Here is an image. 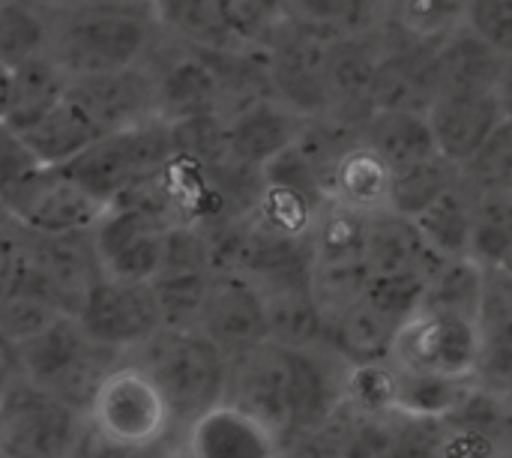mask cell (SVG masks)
<instances>
[{
	"label": "cell",
	"instance_id": "45",
	"mask_svg": "<svg viewBox=\"0 0 512 458\" xmlns=\"http://www.w3.org/2000/svg\"><path fill=\"white\" fill-rule=\"evenodd\" d=\"M345 411L360 420H390L396 414V369L393 363L351 366Z\"/></svg>",
	"mask_w": 512,
	"mask_h": 458
},
{
	"label": "cell",
	"instance_id": "18",
	"mask_svg": "<svg viewBox=\"0 0 512 458\" xmlns=\"http://www.w3.org/2000/svg\"><path fill=\"white\" fill-rule=\"evenodd\" d=\"M438 153L462 168L504 123L495 93H438L426 111Z\"/></svg>",
	"mask_w": 512,
	"mask_h": 458
},
{
	"label": "cell",
	"instance_id": "14",
	"mask_svg": "<svg viewBox=\"0 0 512 458\" xmlns=\"http://www.w3.org/2000/svg\"><path fill=\"white\" fill-rule=\"evenodd\" d=\"M285 357L291 378V426L285 441H291L321 432L345 411L351 366L330 345L315 351H285Z\"/></svg>",
	"mask_w": 512,
	"mask_h": 458
},
{
	"label": "cell",
	"instance_id": "4",
	"mask_svg": "<svg viewBox=\"0 0 512 458\" xmlns=\"http://www.w3.org/2000/svg\"><path fill=\"white\" fill-rule=\"evenodd\" d=\"M174 162L171 126L150 120L123 132L102 135L81 156L66 162L60 171L99 207H111L117 198L162 174Z\"/></svg>",
	"mask_w": 512,
	"mask_h": 458
},
{
	"label": "cell",
	"instance_id": "24",
	"mask_svg": "<svg viewBox=\"0 0 512 458\" xmlns=\"http://www.w3.org/2000/svg\"><path fill=\"white\" fill-rule=\"evenodd\" d=\"M69 84L72 78L48 54L18 63L15 69H9V93L0 120L18 135L33 129L66 99Z\"/></svg>",
	"mask_w": 512,
	"mask_h": 458
},
{
	"label": "cell",
	"instance_id": "1",
	"mask_svg": "<svg viewBox=\"0 0 512 458\" xmlns=\"http://www.w3.org/2000/svg\"><path fill=\"white\" fill-rule=\"evenodd\" d=\"M159 36L153 3H54L45 54L78 81L147 63Z\"/></svg>",
	"mask_w": 512,
	"mask_h": 458
},
{
	"label": "cell",
	"instance_id": "19",
	"mask_svg": "<svg viewBox=\"0 0 512 458\" xmlns=\"http://www.w3.org/2000/svg\"><path fill=\"white\" fill-rule=\"evenodd\" d=\"M150 66L156 69V117L162 123L174 126L195 117H222L219 81L195 51L177 45L168 60Z\"/></svg>",
	"mask_w": 512,
	"mask_h": 458
},
{
	"label": "cell",
	"instance_id": "46",
	"mask_svg": "<svg viewBox=\"0 0 512 458\" xmlns=\"http://www.w3.org/2000/svg\"><path fill=\"white\" fill-rule=\"evenodd\" d=\"M210 270H213L210 234L195 228V225H171L165 231L159 276H171V273H210Z\"/></svg>",
	"mask_w": 512,
	"mask_h": 458
},
{
	"label": "cell",
	"instance_id": "39",
	"mask_svg": "<svg viewBox=\"0 0 512 458\" xmlns=\"http://www.w3.org/2000/svg\"><path fill=\"white\" fill-rule=\"evenodd\" d=\"M51 6L39 3H0V66L18 63L48 51Z\"/></svg>",
	"mask_w": 512,
	"mask_h": 458
},
{
	"label": "cell",
	"instance_id": "55",
	"mask_svg": "<svg viewBox=\"0 0 512 458\" xmlns=\"http://www.w3.org/2000/svg\"><path fill=\"white\" fill-rule=\"evenodd\" d=\"M498 273H504L507 279H512V252H510V255H507V261H504V267H501Z\"/></svg>",
	"mask_w": 512,
	"mask_h": 458
},
{
	"label": "cell",
	"instance_id": "25",
	"mask_svg": "<svg viewBox=\"0 0 512 458\" xmlns=\"http://www.w3.org/2000/svg\"><path fill=\"white\" fill-rule=\"evenodd\" d=\"M393 171L360 141L351 147L327 180V201L366 219L390 213Z\"/></svg>",
	"mask_w": 512,
	"mask_h": 458
},
{
	"label": "cell",
	"instance_id": "28",
	"mask_svg": "<svg viewBox=\"0 0 512 458\" xmlns=\"http://www.w3.org/2000/svg\"><path fill=\"white\" fill-rule=\"evenodd\" d=\"M507 60L468 27L438 45V93H495Z\"/></svg>",
	"mask_w": 512,
	"mask_h": 458
},
{
	"label": "cell",
	"instance_id": "5",
	"mask_svg": "<svg viewBox=\"0 0 512 458\" xmlns=\"http://www.w3.org/2000/svg\"><path fill=\"white\" fill-rule=\"evenodd\" d=\"M390 363L414 375L477 384V372H480L477 321L438 312V309H420L396 333Z\"/></svg>",
	"mask_w": 512,
	"mask_h": 458
},
{
	"label": "cell",
	"instance_id": "54",
	"mask_svg": "<svg viewBox=\"0 0 512 458\" xmlns=\"http://www.w3.org/2000/svg\"><path fill=\"white\" fill-rule=\"evenodd\" d=\"M498 102H501L504 120L512 126V60L507 63L504 75H501V84H498Z\"/></svg>",
	"mask_w": 512,
	"mask_h": 458
},
{
	"label": "cell",
	"instance_id": "11",
	"mask_svg": "<svg viewBox=\"0 0 512 458\" xmlns=\"http://www.w3.org/2000/svg\"><path fill=\"white\" fill-rule=\"evenodd\" d=\"M87 420L105 435L129 444H180V435L174 432L156 387L129 360H123L102 384Z\"/></svg>",
	"mask_w": 512,
	"mask_h": 458
},
{
	"label": "cell",
	"instance_id": "43",
	"mask_svg": "<svg viewBox=\"0 0 512 458\" xmlns=\"http://www.w3.org/2000/svg\"><path fill=\"white\" fill-rule=\"evenodd\" d=\"M462 183L477 195H512V126L504 120L501 129L459 168Z\"/></svg>",
	"mask_w": 512,
	"mask_h": 458
},
{
	"label": "cell",
	"instance_id": "17",
	"mask_svg": "<svg viewBox=\"0 0 512 458\" xmlns=\"http://www.w3.org/2000/svg\"><path fill=\"white\" fill-rule=\"evenodd\" d=\"M69 96L81 105V111L93 120L99 135L123 132L156 117V69L150 63L96 75V78H78L69 84Z\"/></svg>",
	"mask_w": 512,
	"mask_h": 458
},
{
	"label": "cell",
	"instance_id": "15",
	"mask_svg": "<svg viewBox=\"0 0 512 458\" xmlns=\"http://www.w3.org/2000/svg\"><path fill=\"white\" fill-rule=\"evenodd\" d=\"M21 252H24V261L48 285L63 315H72V318L81 312L87 294L105 276L90 231H72V234H27L24 231Z\"/></svg>",
	"mask_w": 512,
	"mask_h": 458
},
{
	"label": "cell",
	"instance_id": "36",
	"mask_svg": "<svg viewBox=\"0 0 512 458\" xmlns=\"http://www.w3.org/2000/svg\"><path fill=\"white\" fill-rule=\"evenodd\" d=\"M474 387V381H450L396 369V414L414 420H447L468 402Z\"/></svg>",
	"mask_w": 512,
	"mask_h": 458
},
{
	"label": "cell",
	"instance_id": "49",
	"mask_svg": "<svg viewBox=\"0 0 512 458\" xmlns=\"http://www.w3.org/2000/svg\"><path fill=\"white\" fill-rule=\"evenodd\" d=\"M390 450L393 458H438L444 441V420L390 417Z\"/></svg>",
	"mask_w": 512,
	"mask_h": 458
},
{
	"label": "cell",
	"instance_id": "22",
	"mask_svg": "<svg viewBox=\"0 0 512 458\" xmlns=\"http://www.w3.org/2000/svg\"><path fill=\"white\" fill-rule=\"evenodd\" d=\"M447 258L432 252L405 216L381 213L366 228V267L369 276H420L426 285L444 270Z\"/></svg>",
	"mask_w": 512,
	"mask_h": 458
},
{
	"label": "cell",
	"instance_id": "52",
	"mask_svg": "<svg viewBox=\"0 0 512 458\" xmlns=\"http://www.w3.org/2000/svg\"><path fill=\"white\" fill-rule=\"evenodd\" d=\"M21 243H24V231L6 216H0V294L15 276V267L21 261Z\"/></svg>",
	"mask_w": 512,
	"mask_h": 458
},
{
	"label": "cell",
	"instance_id": "40",
	"mask_svg": "<svg viewBox=\"0 0 512 458\" xmlns=\"http://www.w3.org/2000/svg\"><path fill=\"white\" fill-rule=\"evenodd\" d=\"M465 18H468V3H453V0H408V3L387 6V21L402 36L435 48L453 33H459L465 27Z\"/></svg>",
	"mask_w": 512,
	"mask_h": 458
},
{
	"label": "cell",
	"instance_id": "51",
	"mask_svg": "<svg viewBox=\"0 0 512 458\" xmlns=\"http://www.w3.org/2000/svg\"><path fill=\"white\" fill-rule=\"evenodd\" d=\"M39 168H45V165L30 153V147L21 141V135L12 132L0 120V195L15 189L21 180H27Z\"/></svg>",
	"mask_w": 512,
	"mask_h": 458
},
{
	"label": "cell",
	"instance_id": "9",
	"mask_svg": "<svg viewBox=\"0 0 512 458\" xmlns=\"http://www.w3.org/2000/svg\"><path fill=\"white\" fill-rule=\"evenodd\" d=\"M0 213L27 234H72L93 231L105 207L66 180L60 168H39L0 195Z\"/></svg>",
	"mask_w": 512,
	"mask_h": 458
},
{
	"label": "cell",
	"instance_id": "58",
	"mask_svg": "<svg viewBox=\"0 0 512 458\" xmlns=\"http://www.w3.org/2000/svg\"><path fill=\"white\" fill-rule=\"evenodd\" d=\"M0 216H3V213H0Z\"/></svg>",
	"mask_w": 512,
	"mask_h": 458
},
{
	"label": "cell",
	"instance_id": "3",
	"mask_svg": "<svg viewBox=\"0 0 512 458\" xmlns=\"http://www.w3.org/2000/svg\"><path fill=\"white\" fill-rule=\"evenodd\" d=\"M24 381L60 399L78 414H90L102 384L126 360L96 345L72 315L57 318L48 330L18 345Z\"/></svg>",
	"mask_w": 512,
	"mask_h": 458
},
{
	"label": "cell",
	"instance_id": "13",
	"mask_svg": "<svg viewBox=\"0 0 512 458\" xmlns=\"http://www.w3.org/2000/svg\"><path fill=\"white\" fill-rule=\"evenodd\" d=\"M222 405L258 420L285 441L291 426V378L285 351L276 345H261L228 360Z\"/></svg>",
	"mask_w": 512,
	"mask_h": 458
},
{
	"label": "cell",
	"instance_id": "31",
	"mask_svg": "<svg viewBox=\"0 0 512 458\" xmlns=\"http://www.w3.org/2000/svg\"><path fill=\"white\" fill-rule=\"evenodd\" d=\"M270 345L282 351H315L327 345V321L312 297V285H291L264 294Z\"/></svg>",
	"mask_w": 512,
	"mask_h": 458
},
{
	"label": "cell",
	"instance_id": "33",
	"mask_svg": "<svg viewBox=\"0 0 512 458\" xmlns=\"http://www.w3.org/2000/svg\"><path fill=\"white\" fill-rule=\"evenodd\" d=\"M474 204L477 195L459 180L438 204H432L423 216L414 219L423 243L447 261L471 258V228H474Z\"/></svg>",
	"mask_w": 512,
	"mask_h": 458
},
{
	"label": "cell",
	"instance_id": "27",
	"mask_svg": "<svg viewBox=\"0 0 512 458\" xmlns=\"http://www.w3.org/2000/svg\"><path fill=\"white\" fill-rule=\"evenodd\" d=\"M360 138L393 174H402L426 159L441 156L426 114L414 111H375L363 123Z\"/></svg>",
	"mask_w": 512,
	"mask_h": 458
},
{
	"label": "cell",
	"instance_id": "2",
	"mask_svg": "<svg viewBox=\"0 0 512 458\" xmlns=\"http://www.w3.org/2000/svg\"><path fill=\"white\" fill-rule=\"evenodd\" d=\"M126 360L156 387L180 438L192 423L225 402L228 357L198 330H162Z\"/></svg>",
	"mask_w": 512,
	"mask_h": 458
},
{
	"label": "cell",
	"instance_id": "57",
	"mask_svg": "<svg viewBox=\"0 0 512 458\" xmlns=\"http://www.w3.org/2000/svg\"><path fill=\"white\" fill-rule=\"evenodd\" d=\"M174 458H183V456H180V450H177V456H174Z\"/></svg>",
	"mask_w": 512,
	"mask_h": 458
},
{
	"label": "cell",
	"instance_id": "42",
	"mask_svg": "<svg viewBox=\"0 0 512 458\" xmlns=\"http://www.w3.org/2000/svg\"><path fill=\"white\" fill-rule=\"evenodd\" d=\"M210 282H213V270L210 273H171V276H156L150 282L165 330H180V333L198 330Z\"/></svg>",
	"mask_w": 512,
	"mask_h": 458
},
{
	"label": "cell",
	"instance_id": "21",
	"mask_svg": "<svg viewBox=\"0 0 512 458\" xmlns=\"http://www.w3.org/2000/svg\"><path fill=\"white\" fill-rule=\"evenodd\" d=\"M183 458H285L282 438L258 420L219 405L180 438Z\"/></svg>",
	"mask_w": 512,
	"mask_h": 458
},
{
	"label": "cell",
	"instance_id": "35",
	"mask_svg": "<svg viewBox=\"0 0 512 458\" xmlns=\"http://www.w3.org/2000/svg\"><path fill=\"white\" fill-rule=\"evenodd\" d=\"M366 228L369 219L327 201L309 234L315 267L333 264H366Z\"/></svg>",
	"mask_w": 512,
	"mask_h": 458
},
{
	"label": "cell",
	"instance_id": "37",
	"mask_svg": "<svg viewBox=\"0 0 512 458\" xmlns=\"http://www.w3.org/2000/svg\"><path fill=\"white\" fill-rule=\"evenodd\" d=\"M462 180V171L447 162L444 156L426 159L402 174H393V192H390V210L405 219L423 216L432 204H438L450 189H456Z\"/></svg>",
	"mask_w": 512,
	"mask_h": 458
},
{
	"label": "cell",
	"instance_id": "38",
	"mask_svg": "<svg viewBox=\"0 0 512 458\" xmlns=\"http://www.w3.org/2000/svg\"><path fill=\"white\" fill-rule=\"evenodd\" d=\"M486 291H489V273L477 261L471 258L447 261L444 270L432 279L423 309H438L468 321H480Z\"/></svg>",
	"mask_w": 512,
	"mask_h": 458
},
{
	"label": "cell",
	"instance_id": "56",
	"mask_svg": "<svg viewBox=\"0 0 512 458\" xmlns=\"http://www.w3.org/2000/svg\"><path fill=\"white\" fill-rule=\"evenodd\" d=\"M0 458H12V456H6V453H0Z\"/></svg>",
	"mask_w": 512,
	"mask_h": 458
},
{
	"label": "cell",
	"instance_id": "23",
	"mask_svg": "<svg viewBox=\"0 0 512 458\" xmlns=\"http://www.w3.org/2000/svg\"><path fill=\"white\" fill-rule=\"evenodd\" d=\"M438 458H512V435L504 426V402L474 387L468 402L444 420Z\"/></svg>",
	"mask_w": 512,
	"mask_h": 458
},
{
	"label": "cell",
	"instance_id": "41",
	"mask_svg": "<svg viewBox=\"0 0 512 458\" xmlns=\"http://www.w3.org/2000/svg\"><path fill=\"white\" fill-rule=\"evenodd\" d=\"M512 252V195H483L474 204L471 261L498 273Z\"/></svg>",
	"mask_w": 512,
	"mask_h": 458
},
{
	"label": "cell",
	"instance_id": "16",
	"mask_svg": "<svg viewBox=\"0 0 512 458\" xmlns=\"http://www.w3.org/2000/svg\"><path fill=\"white\" fill-rule=\"evenodd\" d=\"M384 57L375 72V111L426 114L438 96V48L402 36L390 21L381 27Z\"/></svg>",
	"mask_w": 512,
	"mask_h": 458
},
{
	"label": "cell",
	"instance_id": "7",
	"mask_svg": "<svg viewBox=\"0 0 512 458\" xmlns=\"http://www.w3.org/2000/svg\"><path fill=\"white\" fill-rule=\"evenodd\" d=\"M87 417L18 381L0 399V453L12 458H69Z\"/></svg>",
	"mask_w": 512,
	"mask_h": 458
},
{
	"label": "cell",
	"instance_id": "50",
	"mask_svg": "<svg viewBox=\"0 0 512 458\" xmlns=\"http://www.w3.org/2000/svg\"><path fill=\"white\" fill-rule=\"evenodd\" d=\"M339 458H393L387 420H360L351 414Z\"/></svg>",
	"mask_w": 512,
	"mask_h": 458
},
{
	"label": "cell",
	"instance_id": "6",
	"mask_svg": "<svg viewBox=\"0 0 512 458\" xmlns=\"http://www.w3.org/2000/svg\"><path fill=\"white\" fill-rule=\"evenodd\" d=\"M285 6V3H282ZM267 54V75L273 99L282 102L303 120H318L330 114V87H327V57L330 39L318 36L306 24L294 21L285 12V21L273 33Z\"/></svg>",
	"mask_w": 512,
	"mask_h": 458
},
{
	"label": "cell",
	"instance_id": "34",
	"mask_svg": "<svg viewBox=\"0 0 512 458\" xmlns=\"http://www.w3.org/2000/svg\"><path fill=\"white\" fill-rule=\"evenodd\" d=\"M390 3H366V0H303V3H285V12L315 30L318 36L339 42V39H357L381 30L387 21Z\"/></svg>",
	"mask_w": 512,
	"mask_h": 458
},
{
	"label": "cell",
	"instance_id": "30",
	"mask_svg": "<svg viewBox=\"0 0 512 458\" xmlns=\"http://www.w3.org/2000/svg\"><path fill=\"white\" fill-rule=\"evenodd\" d=\"M159 30L186 51H243L228 30L222 0H168L153 3Z\"/></svg>",
	"mask_w": 512,
	"mask_h": 458
},
{
	"label": "cell",
	"instance_id": "10",
	"mask_svg": "<svg viewBox=\"0 0 512 458\" xmlns=\"http://www.w3.org/2000/svg\"><path fill=\"white\" fill-rule=\"evenodd\" d=\"M168 228L171 222L153 210L132 204L108 207L90 231L102 273L120 282H153L162 267Z\"/></svg>",
	"mask_w": 512,
	"mask_h": 458
},
{
	"label": "cell",
	"instance_id": "47",
	"mask_svg": "<svg viewBox=\"0 0 512 458\" xmlns=\"http://www.w3.org/2000/svg\"><path fill=\"white\" fill-rule=\"evenodd\" d=\"M465 27L480 36L498 57L512 60V0H474L468 3Z\"/></svg>",
	"mask_w": 512,
	"mask_h": 458
},
{
	"label": "cell",
	"instance_id": "29",
	"mask_svg": "<svg viewBox=\"0 0 512 458\" xmlns=\"http://www.w3.org/2000/svg\"><path fill=\"white\" fill-rule=\"evenodd\" d=\"M57 318H63V309L57 306L48 285L24 261V252H21L15 276L0 294V333L9 342L24 345L42 330H48Z\"/></svg>",
	"mask_w": 512,
	"mask_h": 458
},
{
	"label": "cell",
	"instance_id": "26",
	"mask_svg": "<svg viewBox=\"0 0 512 458\" xmlns=\"http://www.w3.org/2000/svg\"><path fill=\"white\" fill-rule=\"evenodd\" d=\"M477 330H480L477 387L495 396H507L512 393V297L501 273H489V291Z\"/></svg>",
	"mask_w": 512,
	"mask_h": 458
},
{
	"label": "cell",
	"instance_id": "12",
	"mask_svg": "<svg viewBox=\"0 0 512 458\" xmlns=\"http://www.w3.org/2000/svg\"><path fill=\"white\" fill-rule=\"evenodd\" d=\"M198 333L210 339L228 360L270 345L264 294L240 273L213 270Z\"/></svg>",
	"mask_w": 512,
	"mask_h": 458
},
{
	"label": "cell",
	"instance_id": "20",
	"mask_svg": "<svg viewBox=\"0 0 512 458\" xmlns=\"http://www.w3.org/2000/svg\"><path fill=\"white\" fill-rule=\"evenodd\" d=\"M303 123V117H297L276 99H261L231 114L225 120L228 162L249 171H264L279 153H285L297 141Z\"/></svg>",
	"mask_w": 512,
	"mask_h": 458
},
{
	"label": "cell",
	"instance_id": "8",
	"mask_svg": "<svg viewBox=\"0 0 512 458\" xmlns=\"http://www.w3.org/2000/svg\"><path fill=\"white\" fill-rule=\"evenodd\" d=\"M81 330L102 348L129 357L165 330L150 282H120L102 276L75 315Z\"/></svg>",
	"mask_w": 512,
	"mask_h": 458
},
{
	"label": "cell",
	"instance_id": "32",
	"mask_svg": "<svg viewBox=\"0 0 512 458\" xmlns=\"http://www.w3.org/2000/svg\"><path fill=\"white\" fill-rule=\"evenodd\" d=\"M99 129L81 111V105L66 93V99L33 129L21 132V141L45 168H63L75 156H81L93 141H99Z\"/></svg>",
	"mask_w": 512,
	"mask_h": 458
},
{
	"label": "cell",
	"instance_id": "44",
	"mask_svg": "<svg viewBox=\"0 0 512 458\" xmlns=\"http://www.w3.org/2000/svg\"><path fill=\"white\" fill-rule=\"evenodd\" d=\"M369 285V267L366 264H333V267H312V297L330 327L351 312Z\"/></svg>",
	"mask_w": 512,
	"mask_h": 458
},
{
	"label": "cell",
	"instance_id": "53",
	"mask_svg": "<svg viewBox=\"0 0 512 458\" xmlns=\"http://www.w3.org/2000/svg\"><path fill=\"white\" fill-rule=\"evenodd\" d=\"M24 381V369H21V357H18V345L9 342L0 333V399L18 384Z\"/></svg>",
	"mask_w": 512,
	"mask_h": 458
},
{
	"label": "cell",
	"instance_id": "48",
	"mask_svg": "<svg viewBox=\"0 0 512 458\" xmlns=\"http://www.w3.org/2000/svg\"><path fill=\"white\" fill-rule=\"evenodd\" d=\"M180 450V444L174 441H162V444H129L120 438L105 435L99 426H93L90 420L84 423V432L72 450L69 458H174Z\"/></svg>",
	"mask_w": 512,
	"mask_h": 458
}]
</instances>
